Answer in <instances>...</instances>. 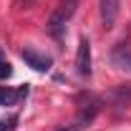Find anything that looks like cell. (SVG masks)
<instances>
[{
    "mask_svg": "<svg viewBox=\"0 0 131 131\" xmlns=\"http://www.w3.org/2000/svg\"><path fill=\"white\" fill-rule=\"evenodd\" d=\"M20 56H23V61L30 66L33 71H38V73H48L50 66H53V58H50V56L38 53V50H33V48H23Z\"/></svg>",
    "mask_w": 131,
    "mask_h": 131,
    "instance_id": "1",
    "label": "cell"
},
{
    "mask_svg": "<svg viewBox=\"0 0 131 131\" xmlns=\"http://www.w3.org/2000/svg\"><path fill=\"white\" fill-rule=\"evenodd\" d=\"M76 71L81 73L83 78L91 76V43L88 38H81L78 40V53H76Z\"/></svg>",
    "mask_w": 131,
    "mask_h": 131,
    "instance_id": "2",
    "label": "cell"
},
{
    "mask_svg": "<svg viewBox=\"0 0 131 131\" xmlns=\"http://www.w3.org/2000/svg\"><path fill=\"white\" fill-rule=\"evenodd\" d=\"M28 96V86L10 88V86H0V106H15L20 98Z\"/></svg>",
    "mask_w": 131,
    "mask_h": 131,
    "instance_id": "3",
    "label": "cell"
},
{
    "mask_svg": "<svg viewBox=\"0 0 131 131\" xmlns=\"http://www.w3.org/2000/svg\"><path fill=\"white\" fill-rule=\"evenodd\" d=\"M118 10H121V0H101V20L106 28H114Z\"/></svg>",
    "mask_w": 131,
    "mask_h": 131,
    "instance_id": "4",
    "label": "cell"
},
{
    "mask_svg": "<svg viewBox=\"0 0 131 131\" xmlns=\"http://www.w3.org/2000/svg\"><path fill=\"white\" fill-rule=\"evenodd\" d=\"M111 61H114L116 68H121V71L131 73V46H118V48H114Z\"/></svg>",
    "mask_w": 131,
    "mask_h": 131,
    "instance_id": "5",
    "label": "cell"
},
{
    "mask_svg": "<svg viewBox=\"0 0 131 131\" xmlns=\"http://www.w3.org/2000/svg\"><path fill=\"white\" fill-rule=\"evenodd\" d=\"M66 20H68V18H66L61 10H56V13L50 15V20H48V33L53 35V38H56V40H58V43L63 40V33H66Z\"/></svg>",
    "mask_w": 131,
    "mask_h": 131,
    "instance_id": "6",
    "label": "cell"
},
{
    "mask_svg": "<svg viewBox=\"0 0 131 131\" xmlns=\"http://www.w3.org/2000/svg\"><path fill=\"white\" fill-rule=\"evenodd\" d=\"M114 101H116V106H129L131 103V86H118L114 91Z\"/></svg>",
    "mask_w": 131,
    "mask_h": 131,
    "instance_id": "7",
    "label": "cell"
},
{
    "mask_svg": "<svg viewBox=\"0 0 131 131\" xmlns=\"http://www.w3.org/2000/svg\"><path fill=\"white\" fill-rule=\"evenodd\" d=\"M76 5H78V0H61V13H63L66 18H71L73 13H76Z\"/></svg>",
    "mask_w": 131,
    "mask_h": 131,
    "instance_id": "8",
    "label": "cell"
},
{
    "mask_svg": "<svg viewBox=\"0 0 131 131\" xmlns=\"http://www.w3.org/2000/svg\"><path fill=\"white\" fill-rule=\"evenodd\" d=\"M13 73V68H10V63L8 61H0V78H8Z\"/></svg>",
    "mask_w": 131,
    "mask_h": 131,
    "instance_id": "9",
    "label": "cell"
},
{
    "mask_svg": "<svg viewBox=\"0 0 131 131\" xmlns=\"http://www.w3.org/2000/svg\"><path fill=\"white\" fill-rule=\"evenodd\" d=\"M13 124H15V118H13L10 124H5V121H0V131H10V126H13Z\"/></svg>",
    "mask_w": 131,
    "mask_h": 131,
    "instance_id": "10",
    "label": "cell"
}]
</instances>
